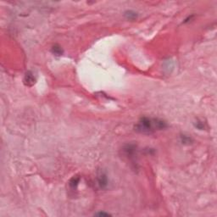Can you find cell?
Wrapping results in <instances>:
<instances>
[{
    "mask_svg": "<svg viewBox=\"0 0 217 217\" xmlns=\"http://www.w3.org/2000/svg\"><path fill=\"white\" fill-rule=\"evenodd\" d=\"M167 126V123L165 120L155 118L143 117L135 126V130L141 133L150 134L155 131L166 129Z\"/></svg>",
    "mask_w": 217,
    "mask_h": 217,
    "instance_id": "obj_1",
    "label": "cell"
},
{
    "mask_svg": "<svg viewBox=\"0 0 217 217\" xmlns=\"http://www.w3.org/2000/svg\"><path fill=\"white\" fill-rule=\"evenodd\" d=\"M122 151H123V153L128 159L132 160L135 158V155H137V146L133 143L126 144L122 148Z\"/></svg>",
    "mask_w": 217,
    "mask_h": 217,
    "instance_id": "obj_2",
    "label": "cell"
},
{
    "mask_svg": "<svg viewBox=\"0 0 217 217\" xmlns=\"http://www.w3.org/2000/svg\"><path fill=\"white\" fill-rule=\"evenodd\" d=\"M97 181L98 187H99L101 189L106 188L107 186H108L109 180H108V176H107L106 173H105L104 171H100L98 172Z\"/></svg>",
    "mask_w": 217,
    "mask_h": 217,
    "instance_id": "obj_3",
    "label": "cell"
},
{
    "mask_svg": "<svg viewBox=\"0 0 217 217\" xmlns=\"http://www.w3.org/2000/svg\"><path fill=\"white\" fill-rule=\"evenodd\" d=\"M35 82H36V77L34 76L33 72L29 70L26 73L25 76H24V83L26 84V86L31 87V86L34 85Z\"/></svg>",
    "mask_w": 217,
    "mask_h": 217,
    "instance_id": "obj_4",
    "label": "cell"
},
{
    "mask_svg": "<svg viewBox=\"0 0 217 217\" xmlns=\"http://www.w3.org/2000/svg\"><path fill=\"white\" fill-rule=\"evenodd\" d=\"M51 53L54 56H61L64 54V50L62 47L60 46L59 44H54L51 48Z\"/></svg>",
    "mask_w": 217,
    "mask_h": 217,
    "instance_id": "obj_5",
    "label": "cell"
},
{
    "mask_svg": "<svg viewBox=\"0 0 217 217\" xmlns=\"http://www.w3.org/2000/svg\"><path fill=\"white\" fill-rule=\"evenodd\" d=\"M125 17L127 20H136V19L138 18V14L137 12H135L133 10H127V11H126L125 14Z\"/></svg>",
    "mask_w": 217,
    "mask_h": 217,
    "instance_id": "obj_6",
    "label": "cell"
},
{
    "mask_svg": "<svg viewBox=\"0 0 217 217\" xmlns=\"http://www.w3.org/2000/svg\"><path fill=\"white\" fill-rule=\"evenodd\" d=\"M79 182H80V177H79V176H74V177H72L69 182V185L70 187V188L73 190L76 189V188H77V186H78L79 184Z\"/></svg>",
    "mask_w": 217,
    "mask_h": 217,
    "instance_id": "obj_7",
    "label": "cell"
},
{
    "mask_svg": "<svg viewBox=\"0 0 217 217\" xmlns=\"http://www.w3.org/2000/svg\"><path fill=\"white\" fill-rule=\"evenodd\" d=\"M181 142L183 144H190V143H193V138L188 135L183 134V135L181 136Z\"/></svg>",
    "mask_w": 217,
    "mask_h": 217,
    "instance_id": "obj_8",
    "label": "cell"
},
{
    "mask_svg": "<svg viewBox=\"0 0 217 217\" xmlns=\"http://www.w3.org/2000/svg\"><path fill=\"white\" fill-rule=\"evenodd\" d=\"M194 126L199 130H203L205 128L204 123H203V121H200V120H197L196 122H194Z\"/></svg>",
    "mask_w": 217,
    "mask_h": 217,
    "instance_id": "obj_9",
    "label": "cell"
},
{
    "mask_svg": "<svg viewBox=\"0 0 217 217\" xmlns=\"http://www.w3.org/2000/svg\"><path fill=\"white\" fill-rule=\"evenodd\" d=\"M97 215H109L110 214H107V213H104V212H100V213H98Z\"/></svg>",
    "mask_w": 217,
    "mask_h": 217,
    "instance_id": "obj_10",
    "label": "cell"
}]
</instances>
